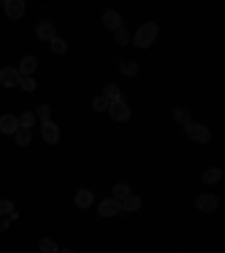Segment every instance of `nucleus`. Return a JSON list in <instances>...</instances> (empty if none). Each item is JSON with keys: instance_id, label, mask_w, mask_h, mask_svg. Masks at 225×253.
<instances>
[{"instance_id": "obj_1", "label": "nucleus", "mask_w": 225, "mask_h": 253, "mask_svg": "<svg viewBox=\"0 0 225 253\" xmlns=\"http://www.w3.org/2000/svg\"><path fill=\"white\" fill-rule=\"evenodd\" d=\"M158 34H160V27L155 25V23H142L133 36V46L135 48H149L155 39H158Z\"/></svg>"}, {"instance_id": "obj_2", "label": "nucleus", "mask_w": 225, "mask_h": 253, "mask_svg": "<svg viewBox=\"0 0 225 253\" xmlns=\"http://www.w3.org/2000/svg\"><path fill=\"white\" fill-rule=\"evenodd\" d=\"M185 134L192 138L194 143H198V145H207L210 140H212V131H210V127H205V124H198V122L187 124Z\"/></svg>"}, {"instance_id": "obj_3", "label": "nucleus", "mask_w": 225, "mask_h": 253, "mask_svg": "<svg viewBox=\"0 0 225 253\" xmlns=\"http://www.w3.org/2000/svg\"><path fill=\"white\" fill-rule=\"evenodd\" d=\"M41 136H43V140L47 145H57L59 140H61V131H59V124H54L52 120H47V122L41 124Z\"/></svg>"}, {"instance_id": "obj_4", "label": "nucleus", "mask_w": 225, "mask_h": 253, "mask_svg": "<svg viewBox=\"0 0 225 253\" xmlns=\"http://www.w3.org/2000/svg\"><path fill=\"white\" fill-rule=\"evenodd\" d=\"M108 113L113 116V120H117V122H126L131 118V109H129V104L126 102H110L108 104Z\"/></svg>"}, {"instance_id": "obj_5", "label": "nucleus", "mask_w": 225, "mask_h": 253, "mask_svg": "<svg viewBox=\"0 0 225 253\" xmlns=\"http://www.w3.org/2000/svg\"><path fill=\"white\" fill-rule=\"evenodd\" d=\"M97 213H99V217H115V215L122 213V203L117 202V199H104L99 206H97Z\"/></svg>"}, {"instance_id": "obj_6", "label": "nucleus", "mask_w": 225, "mask_h": 253, "mask_svg": "<svg viewBox=\"0 0 225 253\" xmlns=\"http://www.w3.org/2000/svg\"><path fill=\"white\" fill-rule=\"evenodd\" d=\"M18 129H20L18 118L14 116V113H5V116H0V134H5V136H14Z\"/></svg>"}, {"instance_id": "obj_7", "label": "nucleus", "mask_w": 225, "mask_h": 253, "mask_svg": "<svg viewBox=\"0 0 225 253\" xmlns=\"http://www.w3.org/2000/svg\"><path fill=\"white\" fill-rule=\"evenodd\" d=\"M196 208L200 213H214L219 208V197L216 195H198L196 197Z\"/></svg>"}, {"instance_id": "obj_8", "label": "nucleus", "mask_w": 225, "mask_h": 253, "mask_svg": "<svg viewBox=\"0 0 225 253\" xmlns=\"http://www.w3.org/2000/svg\"><path fill=\"white\" fill-rule=\"evenodd\" d=\"M5 14L7 18L20 20L23 14H25V2L23 0H5Z\"/></svg>"}, {"instance_id": "obj_9", "label": "nucleus", "mask_w": 225, "mask_h": 253, "mask_svg": "<svg viewBox=\"0 0 225 253\" xmlns=\"http://www.w3.org/2000/svg\"><path fill=\"white\" fill-rule=\"evenodd\" d=\"M0 84L5 86V88H16V86L20 84V72L14 70V68H2L0 70Z\"/></svg>"}, {"instance_id": "obj_10", "label": "nucleus", "mask_w": 225, "mask_h": 253, "mask_svg": "<svg viewBox=\"0 0 225 253\" xmlns=\"http://www.w3.org/2000/svg\"><path fill=\"white\" fill-rule=\"evenodd\" d=\"M102 20H104V27H108V30H120L122 25V14L115 12V9H106L102 14Z\"/></svg>"}, {"instance_id": "obj_11", "label": "nucleus", "mask_w": 225, "mask_h": 253, "mask_svg": "<svg viewBox=\"0 0 225 253\" xmlns=\"http://www.w3.org/2000/svg\"><path fill=\"white\" fill-rule=\"evenodd\" d=\"M54 36H57V30H54L50 20H43V23L36 25V39L39 41H52Z\"/></svg>"}, {"instance_id": "obj_12", "label": "nucleus", "mask_w": 225, "mask_h": 253, "mask_svg": "<svg viewBox=\"0 0 225 253\" xmlns=\"http://www.w3.org/2000/svg\"><path fill=\"white\" fill-rule=\"evenodd\" d=\"M36 66H39V59L34 57V54L25 57V59H23V61H20V66H18L20 77H32V72L36 70Z\"/></svg>"}, {"instance_id": "obj_13", "label": "nucleus", "mask_w": 225, "mask_h": 253, "mask_svg": "<svg viewBox=\"0 0 225 253\" xmlns=\"http://www.w3.org/2000/svg\"><path fill=\"white\" fill-rule=\"evenodd\" d=\"M102 95L108 100V102H120V100H122V102H126L117 84H106V86H104V93H102Z\"/></svg>"}, {"instance_id": "obj_14", "label": "nucleus", "mask_w": 225, "mask_h": 253, "mask_svg": "<svg viewBox=\"0 0 225 253\" xmlns=\"http://www.w3.org/2000/svg\"><path fill=\"white\" fill-rule=\"evenodd\" d=\"M221 176H223V169L221 168H210L203 172V179H200V181L205 183V186H214V183L221 181Z\"/></svg>"}, {"instance_id": "obj_15", "label": "nucleus", "mask_w": 225, "mask_h": 253, "mask_svg": "<svg viewBox=\"0 0 225 253\" xmlns=\"http://www.w3.org/2000/svg\"><path fill=\"white\" fill-rule=\"evenodd\" d=\"M92 199H95V197H92V192H90V190H86V188H81L77 195H75V203H77V208L92 206Z\"/></svg>"}, {"instance_id": "obj_16", "label": "nucleus", "mask_w": 225, "mask_h": 253, "mask_svg": "<svg viewBox=\"0 0 225 253\" xmlns=\"http://www.w3.org/2000/svg\"><path fill=\"white\" fill-rule=\"evenodd\" d=\"M129 195H131V186H129V183H115V186H113V199H117L120 203H122Z\"/></svg>"}, {"instance_id": "obj_17", "label": "nucleus", "mask_w": 225, "mask_h": 253, "mask_svg": "<svg viewBox=\"0 0 225 253\" xmlns=\"http://www.w3.org/2000/svg\"><path fill=\"white\" fill-rule=\"evenodd\" d=\"M140 208H142V199L137 195H129L122 202V210H126V213H135V210H140Z\"/></svg>"}, {"instance_id": "obj_18", "label": "nucleus", "mask_w": 225, "mask_h": 253, "mask_svg": "<svg viewBox=\"0 0 225 253\" xmlns=\"http://www.w3.org/2000/svg\"><path fill=\"white\" fill-rule=\"evenodd\" d=\"M120 72H122L124 77H135L140 72V66L135 64V61H120Z\"/></svg>"}, {"instance_id": "obj_19", "label": "nucleus", "mask_w": 225, "mask_h": 253, "mask_svg": "<svg viewBox=\"0 0 225 253\" xmlns=\"http://www.w3.org/2000/svg\"><path fill=\"white\" fill-rule=\"evenodd\" d=\"M14 140H16V145L18 147H25V145L32 143V129H18L16 134H14Z\"/></svg>"}, {"instance_id": "obj_20", "label": "nucleus", "mask_w": 225, "mask_h": 253, "mask_svg": "<svg viewBox=\"0 0 225 253\" xmlns=\"http://www.w3.org/2000/svg\"><path fill=\"white\" fill-rule=\"evenodd\" d=\"M174 120L180 124V127L192 124V116H189V111L187 109H174Z\"/></svg>"}, {"instance_id": "obj_21", "label": "nucleus", "mask_w": 225, "mask_h": 253, "mask_svg": "<svg viewBox=\"0 0 225 253\" xmlns=\"http://www.w3.org/2000/svg\"><path fill=\"white\" fill-rule=\"evenodd\" d=\"M34 122H36V116H34L32 111H25L23 116H18V124H20V129H32Z\"/></svg>"}, {"instance_id": "obj_22", "label": "nucleus", "mask_w": 225, "mask_h": 253, "mask_svg": "<svg viewBox=\"0 0 225 253\" xmlns=\"http://www.w3.org/2000/svg\"><path fill=\"white\" fill-rule=\"evenodd\" d=\"M39 249H41V253H59L57 242L50 240V237H41V240H39Z\"/></svg>"}, {"instance_id": "obj_23", "label": "nucleus", "mask_w": 225, "mask_h": 253, "mask_svg": "<svg viewBox=\"0 0 225 253\" xmlns=\"http://www.w3.org/2000/svg\"><path fill=\"white\" fill-rule=\"evenodd\" d=\"M50 48H52V52H54V54H65V52H68V41L54 36V39L50 41Z\"/></svg>"}, {"instance_id": "obj_24", "label": "nucleus", "mask_w": 225, "mask_h": 253, "mask_svg": "<svg viewBox=\"0 0 225 253\" xmlns=\"http://www.w3.org/2000/svg\"><path fill=\"white\" fill-rule=\"evenodd\" d=\"M50 111H52V109L47 106V104H39L34 116H36V120H41V122H47V120H50Z\"/></svg>"}, {"instance_id": "obj_25", "label": "nucleus", "mask_w": 225, "mask_h": 253, "mask_svg": "<svg viewBox=\"0 0 225 253\" xmlns=\"http://www.w3.org/2000/svg\"><path fill=\"white\" fill-rule=\"evenodd\" d=\"M18 86L25 93H34V91H36V79H34V77H20V84Z\"/></svg>"}, {"instance_id": "obj_26", "label": "nucleus", "mask_w": 225, "mask_h": 253, "mask_svg": "<svg viewBox=\"0 0 225 253\" xmlns=\"http://www.w3.org/2000/svg\"><path fill=\"white\" fill-rule=\"evenodd\" d=\"M16 208H14V202L9 199H0V217H9Z\"/></svg>"}, {"instance_id": "obj_27", "label": "nucleus", "mask_w": 225, "mask_h": 253, "mask_svg": "<svg viewBox=\"0 0 225 253\" xmlns=\"http://www.w3.org/2000/svg\"><path fill=\"white\" fill-rule=\"evenodd\" d=\"M108 104H110V102L104 98V95H97V98L92 100V109L102 113V111H108Z\"/></svg>"}, {"instance_id": "obj_28", "label": "nucleus", "mask_w": 225, "mask_h": 253, "mask_svg": "<svg viewBox=\"0 0 225 253\" xmlns=\"http://www.w3.org/2000/svg\"><path fill=\"white\" fill-rule=\"evenodd\" d=\"M129 32H126V27H120V30H115V43L117 46H126L129 43Z\"/></svg>"}, {"instance_id": "obj_29", "label": "nucleus", "mask_w": 225, "mask_h": 253, "mask_svg": "<svg viewBox=\"0 0 225 253\" xmlns=\"http://www.w3.org/2000/svg\"><path fill=\"white\" fill-rule=\"evenodd\" d=\"M9 221H12L9 217H2V219H0V233H5V231H7V226H9Z\"/></svg>"}, {"instance_id": "obj_30", "label": "nucleus", "mask_w": 225, "mask_h": 253, "mask_svg": "<svg viewBox=\"0 0 225 253\" xmlns=\"http://www.w3.org/2000/svg\"><path fill=\"white\" fill-rule=\"evenodd\" d=\"M59 253H75V251H72V249H63V251H61V249H59Z\"/></svg>"}, {"instance_id": "obj_31", "label": "nucleus", "mask_w": 225, "mask_h": 253, "mask_svg": "<svg viewBox=\"0 0 225 253\" xmlns=\"http://www.w3.org/2000/svg\"><path fill=\"white\" fill-rule=\"evenodd\" d=\"M0 7H5V2H0Z\"/></svg>"}]
</instances>
